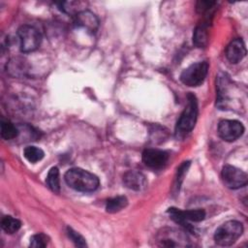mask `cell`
I'll return each mask as SVG.
<instances>
[{
  "instance_id": "cell-1",
  "label": "cell",
  "mask_w": 248,
  "mask_h": 248,
  "mask_svg": "<svg viewBox=\"0 0 248 248\" xmlns=\"http://www.w3.org/2000/svg\"><path fill=\"white\" fill-rule=\"evenodd\" d=\"M64 179L68 186L79 192H93L100 184L99 178L95 174L79 168L68 170Z\"/></svg>"
},
{
  "instance_id": "cell-2",
  "label": "cell",
  "mask_w": 248,
  "mask_h": 248,
  "mask_svg": "<svg viewBox=\"0 0 248 248\" xmlns=\"http://www.w3.org/2000/svg\"><path fill=\"white\" fill-rule=\"evenodd\" d=\"M187 105L175 126V136L178 139L184 138L193 130L198 117V103L196 97L190 93L187 96Z\"/></svg>"
},
{
  "instance_id": "cell-3",
  "label": "cell",
  "mask_w": 248,
  "mask_h": 248,
  "mask_svg": "<svg viewBox=\"0 0 248 248\" xmlns=\"http://www.w3.org/2000/svg\"><path fill=\"white\" fill-rule=\"evenodd\" d=\"M243 226L239 221L230 220L221 225L214 233V240L218 245L230 246L242 234Z\"/></svg>"
},
{
  "instance_id": "cell-4",
  "label": "cell",
  "mask_w": 248,
  "mask_h": 248,
  "mask_svg": "<svg viewBox=\"0 0 248 248\" xmlns=\"http://www.w3.org/2000/svg\"><path fill=\"white\" fill-rule=\"evenodd\" d=\"M156 242L159 246L162 247L190 246V240L184 232L170 228L163 229L157 233Z\"/></svg>"
},
{
  "instance_id": "cell-5",
  "label": "cell",
  "mask_w": 248,
  "mask_h": 248,
  "mask_svg": "<svg viewBox=\"0 0 248 248\" xmlns=\"http://www.w3.org/2000/svg\"><path fill=\"white\" fill-rule=\"evenodd\" d=\"M208 72V63L205 61L197 62L187 67L180 75L183 84L191 87L199 86L204 80Z\"/></svg>"
},
{
  "instance_id": "cell-6",
  "label": "cell",
  "mask_w": 248,
  "mask_h": 248,
  "mask_svg": "<svg viewBox=\"0 0 248 248\" xmlns=\"http://www.w3.org/2000/svg\"><path fill=\"white\" fill-rule=\"evenodd\" d=\"M19 46L22 52H31L36 50L41 44V35L39 31L31 25H22L17 30Z\"/></svg>"
},
{
  "instance_id": "cell-7",
  "label": "cell",
  "mask_w": 248,
  "mask_h": 248,
  "mask_svg": "<svg viewBox=\"0 0 248 248\" xmlns=\"http://www.w3.org/2000/svg\"><path fill=\"white\" fill-rule=\"evenodd\" d=\"M168 213L175 223L181 225L188 231L192 230V226L189 222H201L205 217V212L202 209H191L183 211L175 207H170L169 208Z\"/></svg>"
},
{
  "instance_id": "cell-8",
  "label": "cell",
  "mask_w": 248,
  "mask_h": 248,
  "mask_svg": "<svg viewBox=\"0 0 248 248\" xmlns=\"http://www.w3.org/2000/svg\"><path fill=\"white\" fill-rule=\"evenodd\" d=\"M221 177L224 185L230 189L241 188L245 186L248 181L246 172L231 165H226L223 167Z\"/></svg>"
},
{
  "instance_id": "cell-9",
  "label": "cell",
  "mask_w": 248,
  "mask_h": 248,
  "mask_svg": "<svg viewBox=\"0 0 248 248\" xmlns=\"http://www.w3.org/2000/svg\"><path fill=\"white\" fill-rule=\"evenodd\" d=\"M244 127L241 122L237 120L225 119L219 122L218 135L226 141H234L242 136Z\"/></svg>"
},
{
  "instance_id": "cell-10",
  "label": "cell",
  "mask_w": 248,
  "mask_h": 248,
  "mask_svg": "<svg viewBox=\"0 0 248 248\" xmlns=\"http://www.w3.org/2000/svg\"><path fill=\"white\" fill-rule=\"evenodd\" d=\"M169 154L160 149L147 148L142 152L143 163L151 169H161L168 162Z\"/></svg>"
},
{
  "instance_id": "cell-11",
  "label": "cell",
  "mask_w": 248,
  "mask_h": 248,
  "mask_svg": "<svg viewBox=\"0 0 248 248\" xmlns=\"http://www.w3.org/2000/svg\"><path fill=\"white\" fill-rule=\"evenodd\" d=\"M74 24L77 27L85 29L88 33H95L99 27V19L92 12L83 10L74 16Z\"/></svg>"
},
{
  "instance_id": "cell-12",
  "label": "cell",
  "mask_w": 248,
  "mask_h": 248,
  "mask_svg": "<svg viewBox=\"0 0 248 248\" xmlns=\"http://www.w3.org/2000/svg\"><path fill=\"white\" fill-rule=\"evenodd\" d=\"M246 55V47L241 39L232 40L226 48V57L227 59L233 64L241 61Z\"/></svg>"
},
{
  "instance_id": "cell-13",
  "label": "cell",
  "mask_w": 248,
  "mask_h": 248,
  "mask_svg": "<svg viewBox=\"0 0 248 248\" xmlns=\"http://www.w3.org/2000/svg\"><path fill=\"white\" fill-rule=\"evenodd\" d=\"M124 185L134 191H140L146 185L145 176L137 170H129L123 175Z\"/></svg>"
},
{
  "instance_id": "cell-14",
  "label": "cell",
  "mask_w": 248,
  "mask_h": 248,
  "mask_svg": "<svg viewBox=\"0 0 248 248\" xmlns=\"http://www.w3.org/2000/svg\"><path fill=\"white\" fill-rule=\"evenodd\" d=\"M193 43L197 47H204L208 43L207 24L201 23L198 25L193 34Z\"/></svg>"
},
{
  "instance_id": "cell-15",
  "label": "cell",
  "mask_w": 248,
  "mask_h": 248,
  "mask_svg": "<svg viewBox=\"0 0 248 248\" xmlns=\"http://www.w3.org/2000/svg\"><path fill=\"white\" fill-rule=\"evenodd\" d=\"M128 204V201L124 196H117L112 199H109L107 202L106 209L108 213H115L126 207Z\"/></svg>"
},
{
  "instance_id": "cell-16",
  "label": "cell",
  "mask_w": 248,
  "mask_h": 248,
  "mask_svg": "<svg viewBox=\"0 0 248 248\" xmlns=\"http://www.w3.org/2000/svg\"><path fill=\"white\" fill-rule=\"evenodd\" d=\"M1 227L3 231H5L7 233L12 234L16 232L20 229L21 223L18 219L12 216H4L1 220Z\"/></svg>"
},
{
  "instance_id": "cell-17",
  "label": "cell",
  "mask_w": 248,
  "mask_h": 248,
  "mask_svg": "<svg viewBox=\"0 0 248 248\" xmlns=\"http://www.w3.org/2000/svg\"><path fill=\"white\" fill-rule=\"evenodd\" d=\"M23 155L25 157V159L30 162V163H37L39 161H41L44 156H45V153L44 151L37 147V146H33V145H29V146H26L23 150Z\"/></svg>"
},
{
  "instance_id": "cell-18",
  "label": "cell",
  "mask_w": 248,
  "mask_h": 248,
  "mask_svg": "<svg viewBox=\"0 0 248 248\" xmlns=\"http://www.w3.org/2000/svg\"><path fill=\"white\" fill-rule=\"evenodd\" d=\"M46 183L51 191L54 193L60 192V180H59V170L56 167H52L46 176Z\"/></svg>"
},
{
  "instance_id": "cell-19",
  "label": "cell",
  "mask_w": 248,
  "mask_h": 248,
  "mask_svg": "<svg viewBox=\"0 0 248 248\" xmlns=\"http://www.w3.org/2000/svg\"><path fill=\"white\" fill-rule=\"evenodd\" d=\"M17 135L18 130L13 123L6 120L1 121V137L4 140H13L16 138Z\"/></svg>"
},
{
  "instance_id": "cell-20",
  "label": "cell",
  "mask_w": 248,
  "mask_h": 248,
  "mask_svg": "<svg viewBox=\"0 0 248 248\" xmlns=\"http://www.w3.org/2000/svg\"><path fill=\"white\" fill-rule=\"evenodd\" d=\"M82 5H83V2H79V1H68V2H61L58 4L61 11H63L66 14H70L74 16L83 11V9H81Z\"/></svg>"
},
{
  "instance_id": "cell-21",
  "label": "cell",
  "mask_w": 248,
  "mask_h": 248,
  "mask_svg": "<svg viewBox=\"0 0 248 248\" xmlns=\"http://www.w3.org/2000/svg\"><path fill=\"white\" fill-rule=\"evenodd\" d=\"M48 237L45 233H36L30 238V246L35 248H42L47 245Z\"/></svg>"
},
{
  "instance_id": "cell-22",
  "label": "cell",
  "mask_w": 248,
  "mask_h": 248,
  "mask_svg": "<svg viewBox=\"0 0 248 248\" xmlns=\"http://www.w3.org/2000/svg\"><path fill=\"white\" fill-rule=\"evenodd\" d=\"M67 233H68L69 237L72 239V241H73L77 246H79V247H84V246H86L85 239H84L78 232H77L76 231H74L72 228H68V229H67Z\"/></svg>"
},
{
  "instance_id": "cell-23",
  "label": "cell",
  "mask_w": 248,
  "mask_h": 248,
  "mask_svg": "<svg viewBox=\"0 0 248 248\" xmlns=\"http://www.w3.org/2000/svg\"><path fill=\"white\" fill-rule=\"evenodd\" d=\"M215 5V2H210V1H200L197 3V11L200 14H203L208 12L212 7Z\"/></svg>"
},
{
  "instance_id": "cell-24",
  "label": "cell",
  "mask_w": 248,
  "mask_h": 248,
  "mask_svg": "<svg viewBox=\"0 0 248 248\" xmlns=\"http://www.w3.org/2000/svg\"><path fill=\"white\" fill-rule=\"evenodd\" d=\"M190 166V162L187 161V162H183L181 164V166L178 168L177 170V176H176V181H177V186L181 184V181L183 179V176L184 174L187 172V170Z\"/></svg>"
}]
</instances>
